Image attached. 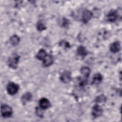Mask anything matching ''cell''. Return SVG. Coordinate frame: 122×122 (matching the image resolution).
<instances>
[{
  "label": "cell",
  "mask_w": 122,
  "mask_h": 122,
  "mask_svg": "<svg viewBox=\"0 0 122 122\" xmlns=\"http://www.w3.org/2000/svg\"><path fill=\"white\" fill-rule=\"evenodd\" d=\"M20 56L17 54H13L8 59L7 64L8 66L12 69H16L17 67L19 61Z\"/></svg>",
  "instance_id": "cell-1"
},
{
  "label": "cell",
  "mask_w": 122,
  "mask_h": 122,
  "mask_svg": "<svg viewBox=\"0 0 122 122\" xmlns=\"http://www.w3.org/2000/svg\"><path fill=\"white\" fill-rule=\"evenodd\" d=\"M12 109L10 106L6 104H3L1 106V113L2 117H10L12 115Z\"/></svg>",
  "instance_id": "cell-2"
},
{
  "label": "cell",
  "mask_w": 122,
  "mask_h": 122,
  "mask_svg": "<svg viewBox=\"0 0 122 122\" xmlns=\"http://www.w3.org/2000/svg\"><path fill=\"white\" fill-rule=\"evenodd\" d=\"M19 89V85L13 82H9L7 86V92L9 94L11 95H13L15 94L18 92Z\"/></svg>",
  "instance_id": "cell-3"
},
{
  "label": "cell",
  "mask_w": 122,
  "mask_h": 122,
  "mask_svg": "<svg viewBox=\"0 0 122 122\" xmlns=\"http://www.w3.org/2000/svg\"><path fill=\"white\" fill-rule=\"evenodd\" d=\"M103 112V110L101 106L98 104L94 105L92 108V113L94 118L101 116Z\"/></svg>",
  "instance_id": "cell-4"
},
{
  "label": "cell",
  "mask_w": 122,
  "mask_h": 122,
  "mask_svg": "<svg viewBox=\"0 0 122 122\" xmlns=\"http://www.w3.org/2000/svg\"><path fill=\"white\" fill-rule=\"evenodd\" d=\"M71 73L68 71H65L61 75L60 79L64 83H68L71 80Z\"/></svg>",
  "instance_id": "cell-5"
},
{
  "label": "cell",
  "mask_w": 122,
  "mask_h": 122,
  "mask_svg": "<svg viewBox=\"0 0 122 122\" xmlns=\"http://www.w3.org/2000/svg\"><path fill=\"white\" fill-rule=\"evenodd\" d=\"M92 12L88 10H85L82 13V20L83 23H87L92 18Z\"/></svg>",
  "instance_id": "cell-6"
},
{
  "label": "cell",
  "mask_w": 122,
  "mask_h": 122,
  "mask_svg": "<svg viewBox=\"0 0 122 122\" xmlns=\"http://www.w3.org/2000/svg\"><path fill=\"white\" fill-rule=\"evenodd\" d=\"M39 105L42 109H47L51 106L50 102L46 98H42L39 101Z\"/></svg>",
  "instance_id": "cell-7"
},
{
  "label": "cell",
  "mask_w": 122,
  "mask_h": 122,
  "mask_svg": "<svg viewBox=\"0 0 122 122\" xmlns=\"http://www.w3.org/2000/svg\"><path fill=\"white\" fill-rule=\"evenodd\" d=\"M117 18L118 13L116 10H111L107 14V19L110 22H114Z\"/></svg>",
  "instance_id": "cell-8"
},
{
  "label": "cell",
  "mask_w": 122,
  "mask_h": 122,
  "mask_svg": "<svg viewBox=\"0 0 122 122\" xmlns=\"http://www.w3.org/2000/svg\"><path fill=\"white\" fill-rule=\"evenodd\" d=\"M110 51L113 53H116L118 52L121 49V44L119 41H115L112 43L110 47Z\"/></svg>",
  "instance_id": "cell-9"
},
{
  "label": "cell",
  "mask_w": 122,
  "mask_h": 122,
  "mask_svg": "<svg viewBox=\"0 0 122 122\" xmlns=\"http://www.w3.org/2000/svg\"><path fill=\"white\" fill-rule=\"evenodd\" d=\"M53 61V57L51 55L47 54L44 59L43 60V64L45 67H48L51 65Z\"/></svg>",
  "instance_id": "cell-10"
},
{
  "label": "cell",
  "mask_w": 122,
  "mask_h": 122,
  "mask_svg": "<svg viewBox=\"0 0 122 122\" xmlns=\"http://www.w3.org/2000/svg\"><path fill=\"white\" fill-rule=\"evenodd\" d=\"M32 99V95L30 92H26L22 95L21 98V101L22 103L25 104L30 102Z\"/></svg>",
  "instance_id": "cell-11"
},
{
  "label": "cell",
  "mask_w": 122,
  "mask_h": 122,
  "mask_svg": "<svg viewBox=\"0 0 122 122\" xmlns=\"http://www.w3.org/2000/svg\"><path fill=\"white\" fill-rule=\"evenodd\" d=\"M90 69L89 67L85 66L82 67L80 70L81 74L85 79H87L89 77V75L90 74Z\"/></svg>",
  "instance_id": "cell-12"
},
{
  "label": "cell",
  "mask_w": 122,
  "mask_h": 122,
  "mask_svg": "<svg viewBox=\"0 0 122 122\" xmlns=\"http://www.w3.org/2000/svg\"><path fill=\"white\" fill-rule=\"evenodd\" d=\"M47 55V54L46 51L44 49H41L39 51V52L36 55V57L38 60L43 61L44 59V58L46 57Z\"/></svg>",
  "instance_id": "cell-13"
},
{
  "label": "cell",
  "mask_w": 122,
  "mask_h": 122,
  "mask_svg": "<svg viewBox=\"0 0 122 122\" xmlns=\"http://www.w3.org/2000/svg\"><path fill=\"white\" fill-rule=\"evenodd\" d=\"M102 75L99 73H96L93 75L92 83L95 84H99L102 81Z\"/></svg>",
  "instance_id": "cell-14"
},
{
  "label": "cell",
  "mask_w": 122,
  "mask_h": 122,
  "mask_svg": "<svg viewBox=\"0 0 122 122\" xmlns=\"http://www.w3.org/2000/svg\"><path fill=\"white\" fill-rule=\"evenodd\" d=\"M77 53L79 55L84 57L87 54V51L84 46L81 45L78 48Z\"/></svg>",
  "instance_id": "cell-15"
},
{
  "label": "cell",
  "mask_w": 122,
  "mask_h": 122,
  "mask_svg": "<svg viewBox=\"0 0 122 122\" xmlns=\"http://www.w3.org/2000/svg\"><path fill=\"white\" fill-rule=\"evenodd\" d=\"M10 42L13 46L17 45L20 42V38L16 35H14L10 38Z\"/></svg>",
  "instance_id": "cell-16"
},
{
  "label": "cell",
  "mask_w": 122,
  "mask_h": 122,
  "mask_svg": "<svg viewBox=\"0 0 122 122\" xmlns=\"http://www.w3.org/2000/svg\"><path fill=\"white\" fill-rule=\"evenodd\" d=\"M37 29L39 31H42L46 29V27L41 21H39L37 24Z\"/></svg>",
  "instance_id": "cell-17"
},
{
  "label": "cell",
  "mask_w": 122,
  "mask_h": 122,
  "mask_svg": "<svg viewBox=\"0 0 122 122\" xmlns=\"http://www.w3.org/2000/svg\"><path fill=\"white\" fill-rule=\"evenodd\" d=\"M42 110H43L42 109V108H41L40 107H39V108H36V114L39 116V117H42L43 116V112L42 111Z\"/></svg>",
  "instance_id": "cell-18"
},
{
  "label": "cell",
  "mask_w": 122,
  "mask_h": 122,
  "mask_svg": "<svg viewBox=\"0 0 122 122\" xmlns=\"http://www.w3.org/2000/svg\"><path fill=\"white\" fill-rule=\"evenodd\" d=\"M106 98L103 95H101L98 97L96 98V102H103L105 101Z\"/></svg>",
  "instance_id": "cell-19"
},
{
  "label": "cell",
  "mask_w": 122,
  "mask_h": 122,
  "mask_svg": "<svg viewBox=\"0 0 122 122\" xmlns=\"http://www.w3.org/2000/svg\"><path fill=\"white\" fill-rule=\"evenodd\" d=\"M69 23V21L66 19V18H63V21H62V26L63 27H66V26H67L68 25V23Z\"/></svg>",
  "instance_id": "cell-20"
}]
</instances>
